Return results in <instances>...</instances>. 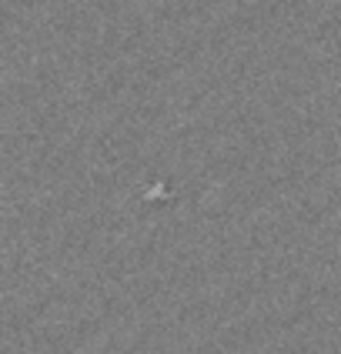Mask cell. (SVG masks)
<instances>
[{
  "label": "cell",
  "mask_w": 341,
  "mask_h": 354,
  "mask_svg": "<svg viewBox=\"0 0 341 354\" xmlns=\"http://www.w3.org/2000/svg\"><path fill=\"white\" fill-rule=\"evenodd\" d=\"M147 197H164V184H154V187H151V194Z\"/></svg>",
  "instance_id": "obj_1"
}]
</instances>
